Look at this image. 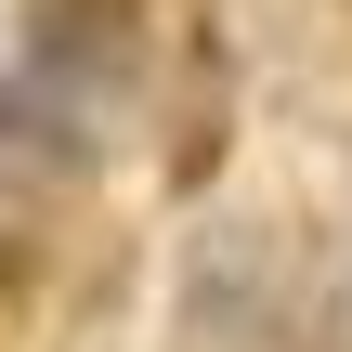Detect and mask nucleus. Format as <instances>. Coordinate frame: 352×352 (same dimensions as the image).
Here are the masks:
<instances>
[{"label": "nucleus", "instance_id": "1", "mask_svg": "<svg viewBox=\"0 0 352 352\" xmlns=\"http://www.w3.org/2000/svg\"><path fill=\"white\" fill-rule=\"evenodd\" d=\"M327 327V300H314V261L287 248V235H209L196 248V340L222 352H300Z\"/></svg>", "mask_w": 352, "mask_h": 352}]
</instances>
